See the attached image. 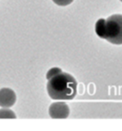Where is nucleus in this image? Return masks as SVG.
I'll return each instance as SVG.
<instances>
[{
	"mask_svg": "<svg viewBox=\"0 0 122 131\" xmlns=\"http://www.w3.org/2000/svg\"><path fill=\"white\" fill-rule=\"evenodd\" d=\"M70 113L69 105L62 101L51 103L49 108V114L52 118H66L69 117Z\"/></svg>",
	"mask_w": 122,
	"mask_h": 131,
	"instance_id": "7ed1b4c3",
	"label": "nucleus"
},
{
	"mask_svg": "<svg viewBox=\"0 0 122 131\" xmlns=\"http://www.w3.org/2000/svg\"><path fill=\"white\" fill-rule=\"evenodd\" d=\"M62 72V70L61 68L59 67H52L50 68V69L48 71V72L46 74V79L47 80H49L53 78V77H55V76L59 75V73Z\"/></svg>",
	"mask_w": 122,
	"mask_h": 131,
	"instance_id": "423d86ee",
	"label": "nucleus"
},
{
	"mask_svg": "<svg viewBox=\"0 0 122 131\" xmlns=\"http://www.w3.org/2000/svg\"><path fill=\"white\" fill-rule=\"evenodd\" d=\"M74 0H53V2L59 6H67L70 4Z\"/></svg>",
	"mask_w": 122,
	"mask_h": 131,
	"instance_id": "0eeeda50",
	"label": "nucleus"
},
{
	"mask_svg": "<svg viewBox=\"0 0 122 131\" xmlns=\"http://www.w3.org/2000/svg\"><path fill=\"white\" fill-rule=\"evenodd\" d=\"M17 116L13 110L7 108L0 109V118H16Z\"/></svg>",
	"mask_w": 122,
	"mask_h": 131,
	"instance_id": "39448f33",
	"label": "nucleus"
},
{
	"mask_svg": "<svg viewBox=\"0 0 122 131\" xmlns=\"http://www.w3.org/2000/svg\"><path fill=\"white\" fill-rule=\"evenodd\" d=\"M47 93L53 100H71L76 96L77 82L71 74L62 71L48 80Z\"/></svg>",
	"mask_w": 122,
	"mask_h": 131,
	"instance_id": "f257e3e1",
	"label": "nucleus"
},
{
	"mask_svg": "<svg viewBox=\"0 0 122 131\" xmlns=\"http://www.w3.org/2000/svg\"><path fill=\"white\" fill-rule=\"evenodd\" d=\"M17 96L13 89L3 88L0 89V107L9 108L16 103Z\"/></svg>",
	"mask_w": 122,
	"mask_h": 131,
	"instance_id": "20e7f679",
	"label": "nucleus"
},
{
	"mask_svg": "<svg viewBox=\"0 0 122 131\" xmlns=\"http://www.w3.org/2000/svg\"><path fill=\"white\" fill-rule=\"evenodd\" d=\"M96 33L111 44L122 45V14H113L107 19H100L96 24Z\"/></svg>",
	"mask_w": 122,
	"mask_h": 131,
	"instance_id": "f03ea898",
	"label": "nucleus"
},
{
	"mask_svg": "<svg viewBox=\"0 0 122 131\" xmlns=\"http://www.w3.org/2000/svg\"><path fill=\"white\" fill-rule=\"evenodd\" d=\"M120 2H122V0H120Z\"/></svg>",
	"mask_w": 122,
	"mask_h": 131,
	"instance_id": "6e6552de",
	"label": "nucleus"
}]
</instances>
